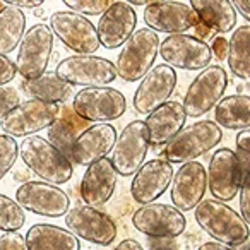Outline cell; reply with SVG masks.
Instances as JSON below:
<instances>
[{
    "mask_svg": "<svg viewBox=\"0 0 250 250\" xmlns=\"http://www.w3.org/2000/svg\"><path fill=\"white\" fill-rule=\"evenodd\" d=\"M194 216L197 225L223 245L236 247L250 236L249 223L233 208L216 199H202L195 206Z\"/></svg>",
    "mask_w": 250,
    "mask_h": 250,
    "instance_id": "obj_1",
    "label": "cell"
},
{
    "mask_svg": "<svg viewBox=\"0 0 250 250\" xmlns=\"http://www.w3.org/2000/svg\"><path fill=\"white\" fill-rule=\"evenodd\" d=\"M19 156L26 167L45 184L60 185L72 178V163L40 136L24 137V141L19 144Z\"/></svg>",
    "mask_w": 250,
    "mask_h": 250,
    "instance_id": "obj_2",
    "label": "cell"
},
{
    "mask_svg": "<svg viewBox=\"0 0 250 250\" xmlns=\"http://www.w3.org/2000/svg\"><path fill=\"white\" fill-rule=\"evenodd\" d=\"M223 141V130L211 120H202L184 127L165 146L163 160L168 163H188L209 153Z\"/></svg>",
    "mask_w": 250,
    "mask_h": 250,
    "instance_id": "obj_3",
    "label": "cell"
},
{
    "mask_svg": "<svg viewBox=\"0 0 250 250\" xmlns=\"http://www.w3.org/2000/svg\"><path fill=\"white\" fill-rule=\"evenodd\" d=\"M158 50H160V38L156 33L151 31L149 28L134 31L132 36L122 45L118 53L115 63L117 77L127 83L141 81L154 67Z\"/></svg>",
    "mask_w": 250,
    "mask_h": 250,
    "instance_id": "obj_4",
    "label": "cell"
},
{
    "mask_svg": "<svg viewBox=\"0 0 250 250\" xmlns=\"http://www.w3.org/2000/svg\"><path fill=\"white\" fill-rule=\"evenodd\" d=\"M55 76L69 86L106 87L117 79L115 63L96 55H72L60 60Z\"/></svg>",
    "mask_w": 250,
    "mask_h": 250,
    "instance_id": "obj_5",
    "label": "cell"
},
{
    "mask_svg": "<svg viewBox=\"0 0 250 250\" xmlns=\"http://www.w3.org/2000/svg\"><path fill=\"white\" fill-rule=\"evenodd\" d=\"M53 53V35L46 24H35L24 33L18 46L16 72L22 81H33L46 72Z\"/></svg>",
    "mask_w": 250,
    "mask_h": 250,
    "instance_id": "obj_6",
    "label": "cell"
},
{
    "mask_svg": "<svg viewBox=\"0 0 250 250\" xmlns=\"http://www.w3.org/2000/svg\"><path fill=\"white\" fill-rule=\"evenodd\" d=\"M149 151V136L144 120H134L122 129L108 158L120 177H130L144 165Z\"/></svg>",
    "mask_w": 250,
    "mask_h": 250,
    "instance_id": "obj_7",
    "label": "cell"
},
{
    "mask_svg": "<svg viewBox=\"0 0 250 250\" xmlns=\"http://www.w3.org/2000/svg\"><path fill=\"white\" fill-rule=\"evenodd\" d=\"M59 111L60 106L55 103L38 100L22 101L0 120V129L11 137L35 136L40 130L48 129L57 120Z\"/></svg>",
    "mask_w": 250,
    "mask_h": 250,
    "instance_id": "obj_8",
    "label": "cell"
},
{
    "mask_svg": "<svg viewBox=\"0 0 250 250\" xmlns=\"http://www.w3.org/2000/svg\"><path fill=\"white\" fill-rule=\"evenodd\" d=\"M72 110L86 122L118 120L127 110V100L113 87H84L74 96Z\"/></svg>",
    "mask_w": 250,
    "mask_h": 250,
    "instance_id": "obj_9",
    "label": "cell"
},
{
    "mask_svg": "<svg viewBox=\"0 0 250 250\" xmlns=\"http://www.w3.org/2000/svg\"><path fill=\"white\" fill-rule=\"evenodd\" d=\"M228 86V74L221 65H209L197 74L188 86L184 98L185 115L192 118H199L211 111L223 98Z\"/></svg>",
    "mask_w": 250,
    "mask_h": 250,
    "instance_id": "obj_10",
    "label": "cell"
},
{
    "mask_svg": "<svg viewBox=\"0 0 250 250\" xmlns=\"http://www.w3.org/2000/svg\"><path fill=\"white\" fill-rule=\"evenodd\" d=\"M50 31L76 55H94L100 48L96 26L84 16L70 11H57L50 16Z\"/></svg>",
    "mask_w": 250,
    "mask_h": 250,
    "instance_id": "obj_11",
    "label": "cell"
},
{
    "mask_svg": "<svg viewBox=\"0 0 250 250\" xmlns=\"http://www.w3.org/2000/svg\"><path fill=\"white\" fill-rule=\"evenodd\" d=\"M132 225L137 231L151 238H175L185 231L187 219L173 206L151 202L134 211Z\"/></svg>",
    "mask_w": 250,
    "mask_h": 250,
    "instance_id": "obj_12",
    "label": "cell"
},
{
    "mask_svg": "<svg viewBox=\"0 0 250 250\" xmlns=\"http://www.w3.org/2000/svg\"><path fill=\"white\" fill-rule=\"evenodd\" d=\"M158 53L171 69L204 70L212 60L211 48L192 35H171L160 43Z\"/></svg>",
    "mask_w": 250,
    "mask_h": 250,
    "instance_id": "obj_13",
    "label": "cell"
},
{
    "mask_svg": "<svg viewBox=\"0 0 250 250\" xmlns=\"http://www.w3.org/2000/svg\"><path fill=\"white\" fill-rule=\"evenodd\" d=\"M16 202L24 211L45 218H62L70 208V199L65 190L45 182H26L18 187Z\"/></svg>",
    "mask_w": 250,
    "mask_h": 250,
    "instance_id": "obj_14",
    "label": "cell"
},
{
    "mask_svg": "<svg viewBox=\"0 0 250 250\" xmlns=\"http://www.w3.org/2000/svg\"><path fill=\"white\" fill-rule=\"evenodd\" d=\"M65 225L77 238L96 245H110L117 238V225L106 212L89 206H76L65 214Z\"/></svg>",
    "mask_w": 250,
    "mask_h": 250,
    "instance_id": "obj_15",
    "label": "cell"
},
{
    "mask_svg": "<svg viewBox=\"0 0 250 250\" xmlns=\"http://www.w3.org/2000/svg\"><path fill=\"white\" fill-rule=\"evenodd\" d=\"M175 87H177V72L165 63L154 65L141 79L134 93V110L139 115H149L170 100Z\"/></svg>",
    "mask_w": 250,
    "mask_h": 250,
    "instance_id": "obj_16",
    "label": "cell"
},
{
    "mask_svg": "<svg viewBox=\"0 0 250 250\" xmlns=\"http://www.w3.org/2000/svg\"><path fill=\"white\" fill-rule=\"evenodd\" d=\"M144 22L151 31L168 33V35H184L199 22L195 12L185 2H149L144 9Z\"/></svg>",
    "mask_w": 250,
    "mask_h": 250,
    "instance_id": "obj_17",
    "label": "cell"
},
{
    "mask_svg": "<svg viewBox=\"0 0 250 250\" xmlns=\"http://www.w3.org/2000/svg\"><path fill=\"white\" fill-rule=\"evenodd\" d=\"M208 188L211 195L219 202H228L235 199L240 190V171L236 156L229 147H219L209 160L206 170Z\"/></svg>",
    "mask_w": 250,
    "mask_h": 250,
    "instance_id": "obj_18",
    "label": "cell"
},
{
    "mask_svg": "<svg viewBox=\"0 0 250 250\" xmlns=\"http://www.w3.org/2000/svg\"><path fill=\"white\" fill-rule=\"evenodd\" d=\"M208 190L206 168L199 161L184 163L173 173L170 184V199L178 211H192L202 201Z\"/></svg>",
    "mask_w": 250,
    "mask_h": 250,
    "instance_id": "obj_19",
    "label": "cell"
},
{
    "mask_svg": "<svg viewBox=\"0 0 250 250\" xmlns=\"http://www.w3.org/2000/svg\"><path fill=\"white\" fill-rule=\"evenodd\" d=\"M137 26V14L124 0L111 2V5L103 12L98 21L96 33L100 45L108 50L120 48L132 36Z\"/></svg>",
    "mask_w": 250,
    "mask_h": 250,
    "instance_id": "obj_20",
    "label": "cell"
},
{
    "mask_svg": "<svg viewBox=\"0 0 250 250\" xmlns=\"http://www.w3.org/2000/svg\"><path fill=\"white\" fill-rule=\"evenodd\" d=\"M173 173V165L163 158L149 160L134 173L130 195L137 204H151L168 190Z\"/></svg>",
    "mask_w": 250,
    "mask_h": 250,
    "instance_id": "obj_21",
    "label": "cell"
},
{
    "mask_svg": "<svg viewBox=\"0 0 250 250\" xmlns=\"http://www.w3.org/2000/svg\"><path fill=\"white\" fill-rule=\"evenodd\" d=\"M117 141V130L110 124L89 125L77 136L70 149V160L79 167H89L106 158Z\"/></svg>",
    "mask_w": 250,
    "mask_h": 250,
    "instance_id": "obj_22",
    "label": "cell"
},
{
    "mask_svg": "<svg viewBox=\"0 0 250 250\" xmlns=\"http://www.w3.org/2000/svg\"><path fill=\"white\" fill-rule=\"evenodd\" d=\"M117 180L118 175L108 158L89 165L81 180V197H83L84 204L89 208L104 206L113 195Z\"/></svg>",
    "mask_w": 250,
    "mask_h": 250,
    "instance_id": "obj_23",
    "label": "cell"
},
{
    "mask_svg": "<svg viewBox=\"0 0 250 250\" xmlns=\"http://www.w3.org/2000/svg\"><path fill=\"white\" fill-rule=\"evenodd\" d=\"M187 115L180 101H167L146 118V129L149 136V146H167L185 127Z\"/></svg>",
    "mask_w": 250,
    "mask_h": 250,
    "instance_id": "obj_24",
    "label": "cell"
},
{
    "mask_svg": "<svg viewBox=\"0 0 250 250\" xmlns=\"http://www.w3.org/2000/svg\"><path fill=\"white\" fill-rule=\"evenodd\" d=\"M26 250H81V242L69 229L48 223H38L24 236Z\"/></svg>",
    "mask_w": 250,
    "mask_h": 250,
    "instance_id": "obj_25",
    "label": "cell"
},
{
    "mask_svg": "<svg viewBox=\"0 0 250 250\" xmlns=\"http://www.w3.org/2000/svg\"><path fill=\"white\" fill-rule=\"evenodd\" d=\"M87 127H89V122L83 120L72 108L65 104L63 108H60L57 120L46 129L48 130V139L46 141L70 161V149H72L74 141Z\"/></svg>",
    "mask_w": 250,
    "mask_h": 250,
    "instance_id": "obj_26",
    "label": "cell"
},
{
    "mask_svg": "<svg viewBox=\"0 0 250 250\" xmlns=\"http://www.w3.org/2000/svg\"><path fill=\"white\" fill-rule=\"evenodd\" d=\"M199 22L216 33H228L236 26V12L228 0H190Z\"/></svg>",
    "mask_w": 250,
    "mask_h": 250,
    "instance_id": "obj_27",
    "label": "cell"
},
{
    "mask_svg": "<svg viewBox=\"0 0 250 250\" xmlns=\"http://www.w3.org/2000/svg\"><path fill=\"white\" fill-rule=\"evenodd\" d=\"M214 124L219 129L249 130L250 127V98L249 94H231L221 98L214 106Z\"/></svg>",
    "mask_w": 250,
    "mask_h": 250,
    "instance_id": "obj_28",
    "label": "cell"
},
{
    "mask_svg": "<svg viewBox=\"0 0 250 250\" xmlns=\"http://www.w3.org/2000/svg\"><path fill=\"white\" fill-rule=\"evenodd\" d=\"M226 62L233 76L240 79H250V26L243 24L235 29L228 42Z\"/></svg>",
    "mask_w": 250,
    "mask_h": 250,
    "instance_id": "obj_29",
    "label": "cell"
},
{
    "mask_svg": "<svg viewBox=\"0 0 250 250\" xmlns=\"http://www.w3.org/2000/svg\"><path fill=\"white\" fill-rule=\"evenodd\" d=\"M26 33V16L22 11L5 5L0 11V55L7 57L21 43Z\"/></svg>",
    "mask_w": 250,
    "mask_h": 250,
    "instance_id": "obj_30",
    "label": "cell"
},
{
    "mask_svg": "<svg viewBox=\"0 0 250 250\" xmlns=\"http://www.w3.org/2000/svg\"><path fill=\"white\" fill-rule=\"evenodd\" d=\"M22 89L31 100L46 101V103H62L69 98L70 86L59 79L55 74H43L33 81H22Z\"/></svg>",
    "mask_w": 250,
    "mask_h": 250,
    "instance_id": "obj_31",
    "label": "cell"
},
{
    "mask_svg": "<svg viewBox=\"0 0 250 250\" xmlns=\"http://www.w3.org/2000/svg\"><path fill=\"white\" fill-rule=\"evenodd\" d=\"M26 223L24 209L5 194H0V231H19Z\"/></svg>",
    "mask_w": 250,
    "mask_h": 250,
    "instance_id": "obj_32",
    "label": "cell"
},
{
    "mask_svg": "<svg viewBox=\"0 0 250 250\" xmlns=\"http://www.w3.org/2000/svg\"><path fill=\"white\" fill-rule=\"evenodd\" d=\"M19 158V144L14 137L0 134V180L12 170Z\"/></svg>",
    "mask_w": 250,
    "mask_h": 250,
    "instance_id": "obj_33",
    "label": "cell"
},
{
    "mask_svg": "<svg viewBox=\"0 0 250 250\" xmlns=\"http://www.w3.org/2000/svg\"><path fill=\"white\" fill-rule=\"evenodd\" d=\"M63 5L79 16H101L111 5L110 0H63Z\"/></svg>",
    "mask_w": 250,
    "mask_h": 250,
    "instance_id": "obj_34",
    "label": "cell"
},
{
    "mask_svg": "<svg viewBox=\"0 0 250 250\" xmlns=\"http://www.w3.org/2000/svg\"><path fill=\"white\" fill-rule=\"evenodd\" d=\"M21 103V98L16 87L0 86V120L9 113L14 106Z\"/></svg>",
    "mask_w": 250,
    "mask_h": 250,
    "instance_id": "obj_35",
    "label": "cell"
},
{
    "mask_svg": "<svg viewBox=\"0 0 250 250\" xmlns=\"http://www.w3.org/2000/svg\"><path fill=\"white\" fill-rule=\"evenodd\" d=\"M0 250H26L24 235L19 231H9L0 236Z\"/></svg>",
    "mask_w": 250,
    "mask_h": 250,
    "instance_id": "obj_36",
    "label": "cell"
},
{
    "mask_svg": "<svg viewBox=\"0 0 250 250\" xmlns=\"http://www.w3.org/2000/svg\"><path fill=\"white\" fill-rule=\"evenodd\" d=\"M16 63L9 57L0 55V86H7L16 77Z\"/></svg>",
    "mask_w": 250,
    "mask_h": 250,
    "instance_id": "obj_37",
    "label": "cell"
},
{
    "mask_svg": "<svg viewBox=\"0 0 250 250\" xmlns=\"http://www.w3.org/2000/svg\"><path fill=\"white\" fill-rule=\"evenodd\" d=\"M250 182L240 185V211H242V218L245 223H250Z\"/></svg>",
    "mask_w": 250,
    "mask_h": 250,
    "instance_id": "obj_38",
    "label": "cell"
},
{
    "mask_svg": "<svg viewBox=\"0 0 250 250\" xmlns=\"http://www.w3.org/2000/svg\"><path fill=\"white\" fill-rule=\"evenodd\" d=\"M209 48H211V55H214L216 60H226V57H228V40L225 36H216V38H212Z\"/></svg>",
    "mask_w": 250,
    "mask_h": 250,
    "instance_id": "obj_39",
    "label": "cell"
},
{
    "mask_svg": "<svg viewBox=\"0 0 250 250\" xmlns=\"http://www.w3.org/2000/svg\"><path fill=\"white\" fill-rule=\"evenodd\" d=\"M4 4L22 11V9H40L45 2L43 0H4Z\"/></svg>",
    "mask_w": 250,
    "mask_h": 250,
    "instance_id": "obj_40",
    "label": "cell"
},
{
    "mask_svg": "<svg viewBox=\"0 0 250 250\" xmlns=\"http://www.w3.org/2000/svg\"><path fill=\"white\" fill-rule=\"evenodd\" d=\"M236 149L238 151H250V132L249 130H240L236 136Z\"/></svg>",
    "mask_w": 250,
    "mask_h": 250,
    "instance_id": "obj_41",
    "label": "cell"
},
{
    "mask_svg": "<svg viewBox=\"0 0 250 250\" xmlns=\"http://www.w3.org/2000/svg\"><path fill=\"white\" fill-rule=\"evenodd\" d=\"M115 250H144V249H143V245L137 242V240L125 238V240H122L117 247H115Z\"/></svg>",
    "mask_w": 250,
    "mask_h": 250,
    "instance_id": "obj_42",
    "label": "cell"
},
{
    "mask_svg": "<svg viewBox=\"0 0 250 250\" xmlns=\"http://www.w3.org/2000/svg\"><path fill=\"white\" fill-rule=\"evenodd\" d=\"M231 5H233V9H235V12L238 11L245 19L250 18V9H249L250 2L249 0H235V2H231Z\"/></svg>",
    "mask_w": 250,
    "mask_h": 250,
    "instance_id": "obj_43",
    "label": "cell"
},
{
    "mask_svg": "<svg viewBox=\"0 0 250 250\" xmlns=\"http://www.w3.org/2000/svg\"><path fill=\"white\" fill-rule=\"evenodd\" d=\"M197 250H233V249L228 245H223V243H219V242H206V243H202Z\"/></svg>",
    "mask_w": 250,
    "mask_h": 250,
    "instance_id": "obj_44",
    "label": "cell"
},
{
    "mask_svg": "<svg viewBox=\"0 0 250 250\" xmlns=\"http://www.w3.org/2000/svg\"><path fill=\"white\" fill-rule=\"evenodd\" d=\"M194 29H195V38L197 40H201V42H206V40L211 36V33L212 31H209L206 26H202L201 22H197V24L194 26Z\"/></svg>",
    "mask_w": 250,
    "mask_h": 250,
    "instance_id": "obj_45",
    "label": "cell"
},
{
    "mask_svg": "<svg viewBox=\"0 0 250 250\" xmlns=\"http://www.w3.org/2000/svg\"><path fill=\"white\" fill-rule=\"evenodd\" d=\"M249 245H250V240H245V242L240 243V245H236V247H238V250H249Z\"/></svg>",
    "mask_w": 250,
    "mask_h": 250,
    "instance_id": "obj_46",
    "label": "cell"
},
{
    "mask_svg": "<svg viewBox=\"0 0 250 250\" xmlns=\"http://www.w3.org/2000/svg\"><path fill=\"white\" fill-rule=\"evenodd\" d=\"M43 14H45V12H43V9H42V7H40V9H35V16H36V18H38V16L42 18Z\"/></svg>",
    "mask_w": 250,
    "mask_h": 250,
    "instance_id": "obj_47",
    "label": "cell"
},
{
    "mask_svg": "<svg viewBox=\"0 0 250 250\" xmlns=\"http://www.w3.org/2000/svg\"><path fill=\"white\" fill-rule=\"evenodd\" d=\"M4 9H5V4L2 2V0H0V11H4Z\"/></svg>",
    "mask_w": 250,
    "mask_h": 250,
    "instance_id": "obj_48",
    "label": "cell"
},
{
    "mask_svg": "<svg viewBox=\"0 0 250 250\" xmlns=\"http://www.w3.org/2000/svg\"><path fill=\"white\" fill-rule=\"evenodd\" d=\"M156 250H171V249H165V247H163V249H156Z\"/></svg>",
    "mask_w": 250,
    "mask_h": 250,
    "instance_id": "obj_49",
    "label": "cell"
}]
</instances>
